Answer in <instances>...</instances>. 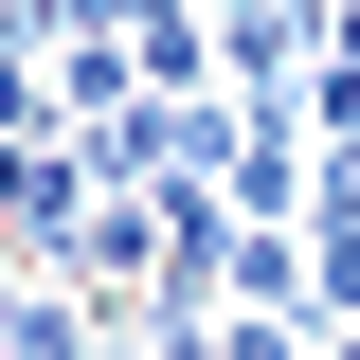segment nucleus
Listing matches in <instances>:
<instances>
[{"mask_svg": "<svg viewBox=\"0 0 360 360\" xmlns=\"http://www.w3.org/2000/svg\"><path fill=\"white\" fill-rule=\"evenodd\" d=\"M72 342H90L72 307H0V360H72Z\"/></svg>", "mask_w": 360, "mask_h": 360, "instance_id": "f257e3e1", "label": "nucleus"}]
</instances>
